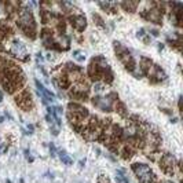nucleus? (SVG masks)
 <instances>
[{
    "mask_svg": "<svg viewBox=\"0 0 183 183\" xmlns=\"http://www.w3.org/2000/svg\"><path fill=\"white\" fill-rule=\"evenodd\" d=\"M17 25L20 26L21 31H22L26 36L31 37V39L36 37V24H35V20H33V17H32L31 11L22 10L17 20Z\"/></svg>",
    "mask_w": 183,
    "mask_h": 183,
    "instance_id": "obj_1",
    "label": "nucleus"
},
{
    "mask_svg": "<svg viewBox=\"0 0 183 183\" xmlns=\"http://www.w3.org/2000/svg\"><path fill=\"white\" fill-rule=\"evenodd\" d=\"M132 171L138 176L139 183H152L156 180L154 174L146 164H132Z\"/></svg>",
    "mask_w": 183,
    "mask_h": 183,
    "instance_id": "obj_2",
    "label": "nucleus"
},
{
    "mask_svg": "<svg viewBox=\"0 0 183 183\" xmlns=\"http://www.w3.org/2000/svg\"><path fill=\"white\" fill-rule=\"evenodd\" d=\"M15 103H17L20 108H22L24 110H29V109L33 106L31 92H29L28 90H24V91H21L20 94L15 97Z\"/></svg>",
    "mask_w": 183,
    "mask_h": 183,
    "instance_id": "obj_3",
    "label": "nucleus"
},
{
    "mask_svg": "<svg viewBox=\"0 0 183 183\" xmlns=\"http://www.w3.org/2000/svg\"><path fill=\"white\" fill-rule=\"evenodd\" d=\"M174 167H175V158L171 154H164L160 160V168L165 174H174Z\"/></svg>",
    "mask_w": 183,
    "mask_h": 183,
    "instance_id": "obj_4",
    "label": "nucleus"
},
{
    "mask_svg": "<svg viewBox=\"0 0 183 183\" xmlns=\"http://www.w3.org/2000/svg\"><path fill=\"white\" fill-rule=\"evenodd\" d=\"M10 54L14 57H18V58H22L26 61V50H25V46L22 44L21 42H18V40H14L11 44V47H10Z\"/></svg>",
    "mask_w": 183,
    "mask_h": 183,
    "instance_id": "obj_5",
    "label": "nucleus"
},
{
    "mask_svg": "<svg viewBox=\"0 0 183 183\" xmlns=\"http://www.w3.org/2000/svg\"><path fill=\"white\" fill-rule=\"evenodd\" d=\"M69 20H70V24H72V26H73L75 29H77L79 32H83L84 29H86V26H87L86 18H84L81 14L73 15V17H70Z\"/></svg>",
    "mask_w": 183,
    "mask_h": 183,
    "instance_id": "obj_6",
    "label": "nucleus"
},
{
    "mask_svg": "<svg viewBox=\"0 0 183 183\" xmlns=\"http://www.w3.org/2000/svg\"><path fill=\"white\" fill-rule=\"evenodd\" d=\"M153 69H154V75H147L149 77H152V80L154 81V83H157V81H161V80H164V79L167 77L165 76V73L163 72V69H161L158 65H154V66H152Z\"/></svg>",
    "mask_w": 183,
    "mask_h": 183,
    "instance_id": "obj_7",
    "label": "nucleus"
},
{
    "mask_svg": "<svg viewBox=\"0 0 183 183\" xmlns=\"http://www.w3.org/2000/svg\"><path fill=\"white\" fill-rule=\"evenodd\" d=\"M152 65L153 62L150 61L149 58H145V57H142L141 58V75H149L150 73V69H152Z\"/></svg>",
    "mask_w": 183,
    "mask_h": 183,
    "instance_id": "obj_8",
    "label": "nucleus"
},
{
    "mask_svg": "<svg viewBox=\"0 0 183 183\" xmlns=\"http://www.w3.org/2000/svg\"><path fill=\"white\" fill-rule=\"evenodd\" d=\"M121 154H123V158H125V160H130V158L134 156V149L127 145V146H124V149L121 150Z\"/></svg>",
    "mask_w": 183,
    "mask_h": 183,
    "instance_id": "obj_9",
    "label": "nucleus"
},
{
    "mask_svg": "<svg viewBox=\"0 0 183 183\" xmlns=\"http://www.w3.org/2000/svg\"><path fill=\"white\" fill-rule=\"evenodd\" d=\"M116 110L119 112V114H120V116H121V117H125V116H127V114H128L127 112H125V105H124V103H121V102H117Z\"/></svg>",
    "mask_w": 183,
    "mask_h": 183,
    "instance_id": "obj_10",
    "label": "nucleus"
},
{
    "mask_svg": "<svg viewBox=\"0 0 183 183\" xmlns=\"http://www.w3.org/2000/svg\"><path fill=\"white\" fill-rule=\"evenodd\" d=\"M59 157H61V160H62V163H65V164H68V165H70V164L73 163L72 160H70L69 157H68V154L65 152H61L59 153Z\"/></svg>",
    "mask_w": 183,
    "mask_h": 183,
    "instance_id": "obj_11",
    "label": "nucleus"
},
{
    "mask_svg": "<svg viewBox=\"0 0 183 183\" xmlns=\"http://www.w3.org/2000/svg\"><path fill=\"white\" fill-rule=\"evenodd\" d=\"M121 6L124 7L125 10H135V7L138 6V4H136V3H123Z\"/></svg>",
    "mask_w": 183,
    "mask_h": 183,
    "instance_id": "obj_12",
    "label": "nucleus"
},
{
    "mask_svg": "<svg viewBox=\"0 0 183 183\" xmlns=\"http://www.w3.org/2000/svg\"><path fill=\"white\" fill-rule=\"evenodd\" d=\"M103 90H105V86H103V84L95 83V86H94V91L95 92H101V91H103Z\"/></svg>",
    "mask_w": 183,
    "mask_h": 183,
    "instance_id": "obj_13",
    "label": "nucleus"
},
{
    "mask_svg": "<svg viewBox=\"0 0 183 183\" xmlns=\"http://www.w3.org/2000/svg\"><path fill=\"white\" fill-rule=\"evenodd\" d=\"M116 182L117 183H130L127 180V178L123 176V175H117V176H116Z\"/></svg>",
    "mask_w": 183,
    "mask_h": 183,
    "instance_id": "obj_14",
    "label": "nucleus"
},
{
    "mask_svg": "<svg viewBox=\"0 0 183 183\" xmlns=\"http://www.w3.org/2000/svg\"><path fill=\"white\" fill-rule=\"evenodd\" d=\"M92 17H94V21H95V20H97V21H98V22H97V24H98V25H99V26H101V28H105V24H103V21H102V18H101V17H99V15H95V14H94V15H92Z\"/></svg>",
    "mask_w": 183,
    "mask_h": 183,
    "instance_id": "obj_15",
    "label": "nucleus"
},
{
    "mask_svg": "<svg viewBox=\"0 0 183 183\" xmlns=\"http://www.w3.org/2000/svg\"><path fill=\"white\" fill-rule=\"evenodd\" d=\"M98 183H110L108 179V176H105V175H99V178H98Z\"/></svg>",
    "mask_w": 183,
    "mask_h": 183,
    "instance_id": "obj_16",
    "label": "nucleus"
},
{
    "mask_svg": "<svg viewBox=\"0 0 183 183\" xmlns=\"http://www.w3.org/2000/svg\"><path fill=\"white\" fill-rule=\"evenodd\" d=\"M75 58L77 59V61H84L86 59V57H83V55H80V51H75Z\"/></svg>",
    "mask_w": 183,
    "mask_h": 183,
    "instance_id": "obj_17",
    "label": "nucleus"
},
{
    "mask_svg": "<svg viewBox=\"0 0 183 183\" xmlns=\"http://www.w3.org/2000/svg\"><path fill=\"white\" fill-rule=\"evenodd\" d=\"M50 150H51V154L55 156V147H54V145H53V143L50 145Z\"/></svg>",
    "mask_w": 183,
    "mask_h": 183,
    "instance_id": "obj_18",
    "label": "nucleus"
},
{
    "mask_svg": "<svg viewBox=\"0 0 183 183\" xmlns=\"http://www.w3.org/2000/svg\"><path fill=\"white\" fill-rule=\"evenodd\" d=\"M152 35L153 36H158V32L157 31H152Z\"/></svg>",
    "mask_w": 183,
    "mask_h": 183,
    "instance_id": "obj_19",
    "label": "nucleus"
},
{
    "mask_svg": "<svg viewBox=\"0 0 183 183\" xmlns=\"http://www.w3.org/2000/svg\"><path fill=\"white\" fill-rule=\"evenodd\" d=\"M46 119H47V121H48V123H51V121H53V119H51L50 116H46Z\"/></svg>",
    "mask_w": 183,
    "mask_h": 183,
    "instance_id": "obj_20",
    "label": "nucleus"
},
{
    "mask_svg": "<svg viewBox=\"0 0 183 183\" xmlns=\"http://www.w3.org/2000/svg\"><path fill=\"white\" fill-rule=\"evenodd\" d=\"M4 121V117H0V123H3Z\"/></svg>",
    "mask_w": 183,
    "mask_h": 183,
    "instance_id": "obj_21",
    "label": "nucleus"
},
{
    "mask_svg": "<svg viewBox=\"0 0 183 183\" xmlns=\"http://www.w3.org/2000/svg\"><path fill=\"white\" fill-rule=\"evenodd\" d=\"M0 102H2V92H0Z\"/></svg>",
    "mask_w": 183,
    "mask_h": 183,
    "instance_id": "obj_22",
    "label": "nucleus"
}]
</instances>
